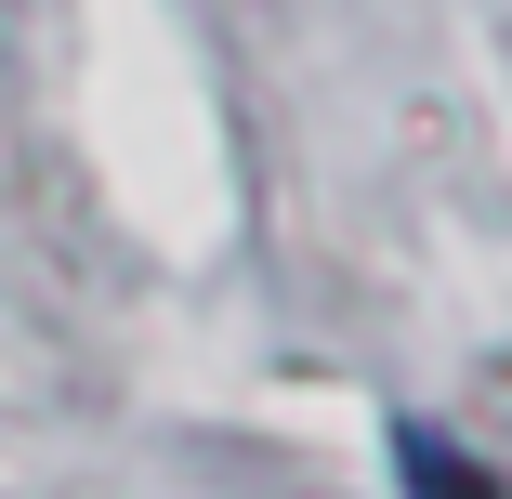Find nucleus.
Returning a JSON list of instances; mask_svg holds the SVG:
<instances>
[{
	"label": "nucleus",
	"instance_id": "obj_1",
	"mask_svg": "<svg viewBox=\"0 0 512 499\" xmlns=\"http://www.w3.org/2000/svg\"><path fill=\"white\" fill-rule=\"evenodd\" d=\"M407 486H421V499H499L460 447H434V434H407Z\"/></svg>",
	"mask_w": 512,
	"mask_h": 499
}]
</instances>
